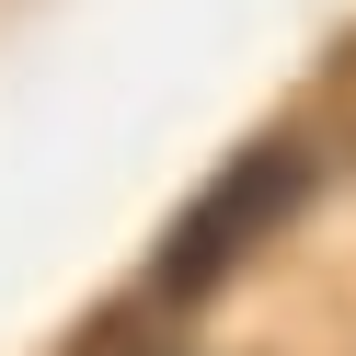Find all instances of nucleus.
<instances>
[{"label": "nucleus", "mask_w": 356, "mask_h": 356, "mask_svg": "<svg viewBox=\"0 0 356 356\" xmlns=\"http://www.w3.org/2000/svg\"><path fill=\"white\" fill-rule=\"evenodd\" d=\"M127 356H184V345H127Z\"/></svg>", "instance_id": "nucleus-2"}, {"label": "nucleus", "mask_w": 356, "mask_h": 356, "mask_svg": "<svg viewBox=\"0 0 356 356\" xmlns=\"http://www.w3.org/2000/svg\"><path fill=\"white\" fill-rule=\"evenodd\" d=\"M299 195H310V149H299V138H253L184 218H172V241H161V287H172V299H207V287L230 276L253 241L287 230V207H299Z\"/></svg>", "instance_id": "nucleus-1"}]
</instances>
